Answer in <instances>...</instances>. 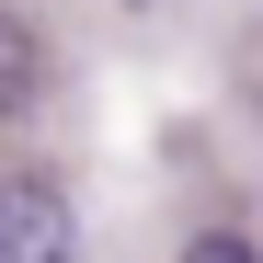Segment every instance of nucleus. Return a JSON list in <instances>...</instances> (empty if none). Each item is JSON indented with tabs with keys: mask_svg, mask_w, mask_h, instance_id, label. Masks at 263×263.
I'll return each instance as SVG.
<instances>
[{
	"mask_svg": "<svg viewBox=\"0 0 263 263\" xmlns=\"http://www.w3.org/2000/svg\"><path fill=\"white\" fill-rule=\"evenodd\" d=\"M34 69H46V46H34V23L0 0V115H23V103H34Z\"/></svg>",
	"mask_w": 263,
	"mask_h": 263,
	"instance_id": "obj_2",
	"label": "nucleus"
},
{
	"mask_svg": "<svg viewBox=\"0 0 263 263\" xmlns=\"http://www.w3.org/2000/svg\"><path fill=\"white\" fill-rule=\"evenodd\" d=\"M183 263H263V252H252V240H240V229H206V240H195V252H183Z\"/></svg>",
	"mask_w": 263,
	"mask_h": 263,
	"instance_id": "obj_3",
	"label": "nucleus"
},
{
	"mask_svg": "<svg viewBox=\"0 0 263 263\" xmlns=\"http://www.w3.org/2000/svg\"><path fill=\"white\" fill-rule=\"evenodd\" d=\"M0 263H80V206L46 172H0Z\"/></svg>",
	"mask_w": 263,
	"mask_h": 263,
	"instance_id": "obj_1",
	"label": "nucleus"
}]
</instances>
